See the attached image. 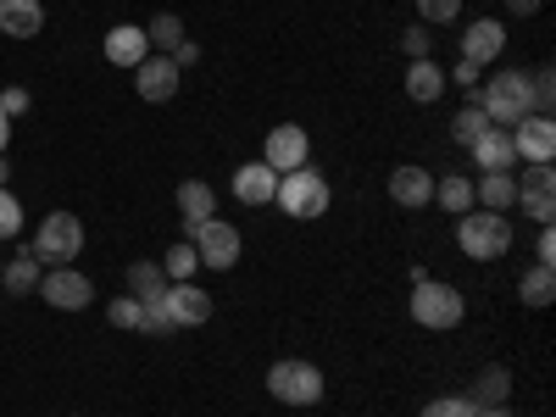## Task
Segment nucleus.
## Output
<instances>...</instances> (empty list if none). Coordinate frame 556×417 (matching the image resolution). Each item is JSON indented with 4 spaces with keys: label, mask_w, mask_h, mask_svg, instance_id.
I'll return each mask as SVG.
<instances>
[{
    "label": "nucleus",
    "mask_w": 556,
    "mask_h": 417,
    "mask_svg": "<svg viewBox=\"0 0 556 417\" xmlns=\"http://www.w3.org/2000/svg\"><path fill=\"white\" fill-rule=\"evenodd\" d=\"M534 256H540V267H551V262H556V235H551V223L540 228V240H534Z\"/></svg>",
    "instance_id": "42"
},
{
    "label": "nucleus",
    "mask_w": 556,
    "mask_h": 417,
    "mask_svg": "<svg viewBox=\"0 0 556 417\" xmlns=\"http://www.w3.org/2000/svg\"><path fill=\"white\" fill-rule=\"evenodd\" d=\"M7 146H12V117L0 112V156H7Z\"/></svg>",
    "instance_id": "44"
},
{
    "label": "nucleus",
    "mask_w": 556,
    "mask_h": 417,
    "mask_svg": "<svg viewBox=\"0 0 556 417\" xmlns=\"http://www.w3.org/2000/svg\"><path fill=\"white\" fill-rule=\"evenodd\" d=\"M39 295L51 301L56 312H84L89 301H96V285H89L78 267H51V273L39 278Z\"/></svg>",
    "instance_id": "8"
},
{
    "label": "nucleus",
    "mask_w": 556,
    "mask_h": 417,
    "mask_svg": "<svg viewBox=\"0 0 556 417\" xmlns=\"http://www.w3.org/2000/svg\"><path fill=\"white\" fill-rule=\"evenodd\" d=\"M468 401H473V406H506V401H513V374H506L501 362H490L484 374L473 379V395H468Z\"/></svg>",
    "instance_id": "23"
},
{
    "label": "nucleus",
    "mask_w": 556,
    "mask_h": 417,
    "mask_svg": "<svg viewBox=\"0 0 556 417\" xmlns=\"http://www.w3.org/2000/svg\"><path fill=\"white\" fill-rule=\"evenodd\" d=\"M406 96H412L417 106H434V101L445 96V67H440L434 56L412 62V67H406Z\"/></svg>",
    "instance_id": "19"
},
{
    "label": "nucleus",
    "mask_w": 556,
    "mask_h": 417,
    "mask_svg": "<svg viewBox=\"0 0 556 417\" xmlns=\"http://www.w3.org/2000/svg\"><path fill=\"white\" fill-rule=\"evenodd\" d=\"M212 212H217V190L206 178H184L178 184V217H184V228H201V223H212Z\"/></svg>",
    "instance_id": "18"
},
{
    "label": "nucleus",
    "mask_w": 556,
    "mask_h": 417,
    "mask_svg": "<svg viewBox=\"0 0 556 417\" xmlns=\"http://www.w3.org/2000/svg\"><path fill=\"white\" fill-rule=\"evenodd\" d=\"M479 73H484V67H473V62H456V67L445 73V84H456V89H468V101H473V89H479Z\"/></svg>",
    "instance_id": "40"
},
{
    "label": "nucleus",
    "mask_w": 556,
    "mask_h": 417,
    "mask_svg": "<svg viewBox=\"0 0 556 417\" xmlns=\"http://www.w3.org/2000/svg\"><path fill=\"white\" fill-rule=\"evenodd\" d=\"M329 201H334V190H329V178H323L317 167L278 173V195H273V206L285 212V217H295V223H317L323 212H329Z\"/></svg>",
    "instance_id": "1"
},
{
    "label": "nucleus",
    "mask_w": 556,
    "mask_h": 417,
    "mask_svg": "<svg viewBox=\"0 0 556 417\" xmlns=\"http://www.w3.org/2000/svg\"><path fill=\"white\" fill-rule=\"evenodd\" d=\"M518 301H523V306H534V312H545V306L556 301V273L534 262V267L518 278Z\"/></svg>",
    "instance_id": "24"
},
{
    "label": "nucleus",
    "mask_w": 556,
    "mask_h": 417,
    "mask_svg": "<svg viewBox=\"0 0 556 417\" xmlns=\"http://www.w3.org/2000/svg\"><path fill=\"white\" fill-rule=\"evenodd\" d=\"M479 406L468 401V395H440V401H429L424 406V417H473Z\"/></svg>",
    "instance_id": "35"
},
{
    "label": "nucleus",
    "mask_w": 556,
    "mask_h": 417,
    "mask_svg": "<svg viewBox=\"0 0 556 417\" xmlns=\"http://www.w3.org/2000/svg\"><path fill=\"white\" fill-rule=\"evenodd\" d=\"M390 201L395 206H406V212H424V206H434V173L429 167H390Z\"/></svg>",
    "instance_id": "12"
},
{
    "label": "nucleus",
    "mask_w": 556,
    "mask_h": 417,
    "mask_svg": "<svg viewBox=\"0 0 556 417\" xmlns=\"http://www.w3.org/2000/svg\"><path fill=\"white\" fill-rule=\"evenodd\" d=\"M323 374L312 362H301V356H290V362H273V374H267V395L278 401V406H317L323 401Z\"/></svg>",
    "instance_id": "6"
},
{
    "label": "nucleus",
    "mask_w": 556,
    "mask_h": 417,
    "mask_svg": "<svg viewBox=\"0 0 556 417\" xmlns=\"http://www.w3.org/2000/svg\"><path fill=\"white\" fill-rule=\"evenodd\" d=\"M468 317V301H462L456 285H440V278H424V285H412V323H424V329H456V323Z\"/></svg>",
    "instance_id": "5"
},
{
    "label": "nucleus",
    "mask_w": 556,
    "mask_h": 417,
    "mask_svg": "<svg viewBox=\"0 0 556 417\" xmlns=\"http://www.w3.org/2000/svg\"><path fill=\"white\" fill-rule=\"evenodd\" d=\"M401 51H406L412 62H424V56H434V34H429V23H412V28L401 34Z\"/></svg>",
    "instance_id": "32"
},
{
    "label": "nucleus",
    "mask_w": 556,
    "mask_h": 417,
    "mask_svg": "<svg viewBox=\"0 0 556 417\" xmlns=\"http://www.w3.org/2000/svg\"><path fill=\"white\" fill-rule=\"evenodd\" d=\"M139 312H146V306H139L134 295H117V301L106 306V317H112V329H139Z\"/></svg>",
    "instance_id": "37"
},
{
    "label": "nucleus",
    "mask_w": 556,
    "mask_h": 417,
    "mask_svg": "<svg viewBox=\"0 0 556 417\" xmlns=\"http://www.w3.org/2000/svg\"><path fill=\"white\" fill-rule=\"evenodd\" d=\"M167 317L173 329H201L212 323V295L201 285H167Z\"/></svg>",
    "instance_id": "13"
},
{
    "label": "nucleus",
    "mask_w": 556,
    "mask_h": 417,
    "mask_svg": "<svg viewBox=\"0 0 556 417\" xmlns=\"http://www.w3.org/2000/svg\"><path fill=\"white\" fill-rule=\"evenodd\" d=\"M190 245H195L201 267H212V273H228V267L240 262V251H245L240 228H235V223H223V217H212V223L190 228Z\"/></svg>",
    "instance_id": "7"
},
{
    "label": "nucleus",
    "mask_w": 556,
    "mask_h": 417,
    "mask_svg": "<svg viewBox=\"0 0 556 417\" xmlns=\"http://www.w3.org/2000/svg\"><path fill=\"white\" fill-rule=\"evenodd\" d=\"M39 278H45V267H39L34 251H23V256H12V262H0V290H12V295H34Z\"/></svg>",
    "instance_id": "22"
},
{
    "label": "nucleus",
    "mask_w": 556,
    "mask_h": 417,
    "mask_svg": "<svg viewBox=\"0 0 556 417\" xmlns=\"http://www.w3.org/2000/svg\"><path fill=\"white\" fill-rule=\"evenodd\" d=\"M513 151H518V162H551L556 156V123L540 117V112L518 117L513 123Z\"/></svg>",
    "instance_id": "11"
},
{
    "label": "nucleus",
    "mask_w": 556,
    "mask_h": 417,
    "mask_svg": "<svg viewBox=\"0 0 556 417\" xmlns=\"http://www.w3.org/2000/svg\"><path fill=\"white\" fill-rule=\"evenodd\" d=\"M456 245L462 256L473 262H501L506 251H513V223H506V212H462L456 217Z\"/></svg>",
    "instance_id": "2"
},
{
    "label": "nucleus",
    "mask_w": 556,
    "mask_h": 417,
    "mask_svg": "<svg viewBox=\"0 0 556 417\" xmlns=\"http://www.w3.org/2000/svg\"><path fill=\"white\" fill-rule=\"evenodd\" d=\"M501 51H506V28H501L495 17H479V23H468V34H462V62L490 67Z\"/></svg>",
    "instance_id": "14"
},
{
    "label": "nucleus",
    "mask_w": 556,
    "mask_h": 417,
    "mask_svg": "<svg viewBox=\"0 0 556 417\" xmlns=\"http://www.w3.org/2000/svg\"><path fill=\"white\" fill-rule=\"evenodd\" d=\"M417 17H424V23H456L462 0H417Z\"/></svg>",
    "instance_id": "36"
},
{
    "label": "nucleus",
    "mask_w": 556,
    "mask_h": 417,
    "mask_svg": "<svg viewBox=\"0 0 556 417\" xmlns=\"http://www.w3.org/2000/svg\"><path fill=\"white\" fill-rule=\"evenodd\" d=\"M545 7V0H506V12H513V17H534Z\"/></svg>",
    "instance_id": "43"
},
{
    "label": "nucleus",
    "mask_w": 556,
    "mask_h": 417,
    "mask_svg": "<svg viewBox=\"0 0 556 417\" xmlns=\"http://www.w3.org/2000/svg\"><path fill=\"white\" fill-rule=\"evenodd\" d=\"M28 106H34V96H28L23 84H7V89H0V112H7V117H23Z\"/></svg>",
    "instance_id": "39"
},
{
    "label": "nucleus",
    "mask_w": 556,
    "mask_h": 417,
    "mask_svg": "<svg viewBox=\"0 0 556 417\" xmlns=\"http://www.w3.org/2000/svg\"><path fill=\"white\" fill-rule=\"evenodd\" d=\"M128 295H134V301H162V295H167L162 262H134V267H128Z\"/></svg>",
    "instance_id": "25"
},
{
    "label": "nucleus",
    "mask_w": 556,
    "mask_h": 417,
    "mask_svg": "<svg viewBox=\"0 0 556 417\" xmlns=\"http://www.w3.org/2000/svg\"><path fill=\"white\" fill-rule=\"evenodd\" d=\"M7 178H12V167H7V156H0V190H7Z\"/></svg>",
    "instance_id": "46"
},
{
    "label": "nucleus",
    "mask_w": 556,
    "mask_h": 417,
    "mask_svg": "<svg viewBox=\"0 0 556 417\" xmlns=\"http://www.w3.org/2000/svg\"><path fill=\"white\" fill-rule=\"evenodd\" d=\"M146 39H151V51H156V56H173V45H178V39H190V34H184V17H178V12H162V17L146 23Z\"/></svg>",
    "instance_id": "27"
},
{
    "label": "nucleus",
    "mask_w": 556,
    "mask_h": 417,
    "mask_svg": "<svg viewBox=\"0 0 556 417\" xmlns=\"http://www.w3.org/2000/svg\"><path fill=\"white\" fill-rule=\"evenodd\" d=\"M434 206L440 212H473V178H462V173H445L440 184H434Z\"/></svg>",
    "instance_id": "26"
},
{
    "label": "nucleus",
    "mask_w": 556,
    "mask_h": 417,
    "mask_svg": "<svg viewBox=\"0 0 556 417\" xmlns=\"http://www.w3.org/2000/svg\"><path fill=\"white\" fill-rule=\"evenodd\" d=\"M78 251H84V223H78V212H45V223L34 228V256H39V267H73Z\"/></svg>",
    "instance_id": "4"
},
{
    "label": "nucleus",
    "mask_w": 556,
    "mask_h": 417,
    "mask_svg": "<svg viewBox=\"0 0 556 417\" xmlns=\"http://www.w3.org/2000/svg\"><path fill=\"white\" fill-rule=\"evenodd\" d=\"M39 28H45V7H39V0H0V34L34 39Z\"/></svg>",
    "instance_id": "20"
},
{
    "label": "nucleus",
    "mask_w": 556,
    "mask_h": 417,
    "mask_svg": "<svg viewBox=\"0 0 556 417\" xmlns=\"http://www.w3.org/2000/svg\"><path fill=\"white\" fill-rule=\"evenodd\" d=\"M518 206H523V217H529V223H540V228L556 217V201H551V195H518Z\"/></svg>",
    "instance_id": "38"
},
{
    "label": "nucleus",
    "mask_w": 556,
    "mask_h": 417,
    "mask_svg": "<svg viewBox=\"0 0 556 417\" xmlns=\"http://www.w3.org/2000/svg\"><path fill=\"white\" fill-rule=\"evenodd\" d=\"M468 151H473V162H479L484 173H513V167H518V151H513V128H495V123H490V128L473 139Z\"/></svg>",
    "instance_id": "15"
},
{
    "label": "nucleus",
    "mask_w": 556,
    "mask_h": 417,
    "mask_svg": "<svg viewBox=\"0 0 556 417\" xmlns=\"http://www.w3.org/2000/svg\"><path fill=\"white\" fill-rule=\"evenodd\" d=\"M306 156H312V139H306L301 123H278V128L267 134L262 162H267L273 173H295V167H306Z\"/></svg>",
    "instance_id": "9"
},
{
    "label": "nucleus",
    "mask_w": 556,
    "mask_h": 417,
    "mask_svg": "<svg viewBox=\"0 0 556 417\" xmlns=\"http://www.w3.org/2000/svg\"><path fill=\"white\" fill-rule=\"evenodd\" d=\"M151 56V39H146V28H139V23H117L112 34H106V62L112 67H139V62H146Z\"/></svg>",
    "instance_id": "16"
},
{
    "label": "nucleus",
    "mask_w": 556,
    "mask_h": 417,
    "mask_svg": "<svg viewBox=\"0 0 556 417\" xmlns=\"http://www.w3.org/2000/svg\"><path fill=\"white\" fill-rule=\"evenodd\" d=\"M490 128V117H484V106L479 101H468V106H462L456 117H451V139H456V146H473V139Z\"/></svg>",
    "instance_id": "29"
},
{
    "label": "nucleus",
    "mask_w": 556,
    "mask_h": 417,
    "mask_svg": "<svg viewBox=\"0 0 556 417\" xmlns=\"http://www.w3.org/2000/svg\"><path fill=\"white\" fill-rule=\"evenodd\" d=\"M17 235H23V201L0 190V240H17Z\"/></svg>",
    "instance_id": "33"
},
{
    "label": "nucleus",
    "mask_w": 556,
    "mask_h": 417,
    "mask_svg": "<svg viewBox=\"0 0 556 417\" xmlns=\"http://www.w3.org/2000/svg\"><path fill=\"white\" fill-rule=\"evenodd\" d=\"M195 62H201V45H195V39H178V45H173V67L184 73V67H195Z\"/></svg>",
    "instance_id": "41"
},
{
    "label": "nucleus",
    "mask_w": 556,
    "mask_h": 417,
    "mask_svg": "<svg viewBox=\"0 0 556 417\" xmlns=\"http://www.w3.org/2000/svg\"><path fill=\"white\" fill-rule=\"evenodd\" d=\"M195 267H201V256H195V245H190V240L167 245V256H162V273H167V285H190V278H195Z\"/></svg>",
    "instance_id": "28"
},
{
    "label": "nucleus",
    "mask_w": 556,
    "mask_h": 417,
    "mask_svg": "<svg viewBox=\"0 0 556 417\" xmlns=\"http://www.w3.org/2000/svg\"><path fill=\"white\" fill-rule=\"evenodd\" d=\"M551 101H556V73L551 67H534L529 73V112L551 117Z\"/></svg>",
    "instance_id": "30"
},
{
    "label": "nucleus",
    "mask_w": 556,
    "mask_h": 417,
    "mask_svg": "<svg viewBox=\"0 0 556 417\" xmlns=\"http://www.w3.org/2000/svg\"><path fill=\"white\" fill-rule=\"evenodd\" d=\"M473 101L484 106V117L495 128H513L518 117H529V73H495L473 89Z\"/></svg>",
    "instance_id": "3"
},
{
    "label": "nucleus",
    "mask_w": 556,
    "mask_h": 417,
    "mask_svg": "<svg viewBox=\"0 0 556 417\" xmlns=\"http://www.w3.org/2000/svg\"><path fill=\"white\" fill-rule=\"evenodd\" d=\"M139 306H146V312H139V329H146V334H167V329H173L167 295H162V301H139Z\"/></svg>",
    "instance_id": "34"
},
{
    "label": "nucleus",
    "mask_w": 556,
    "mask_h": 417,
    "mask_svg": "<svg viewBox=\"0 0 556 417\" xmlns=\"http://www.w3.org/2000/svg\"><path fill=\"white\" fill-rule=\"evenodd\" d=\"M278 195V173L267 167V162H245L240 173H235V201L240 206H267Z\"/></svg>",
    "instance_id": "17"
},
{
    "label": "nucleus",
    "mask_w": 556,
    "mask_h": 417,
    "mask_svg": "<svg viewBox=\"0 0 556 417\" xmlns=\"http://www.w3.org/2000/svg\"><path fill=\"white\" fill-rule=\"evenodd\" d=\"M178 84H184V73L173 67V56H146L134 67V89H139V101H151V106H162V101H173L178 96Z\"/></svg>",
    "instance_id": "10"
},
{
    "label": "nucleus",
    "mask_w": 556,
    "mask_h": 417,
    "mask_svg": "<svg viewBox=\"0 0 556 417\" xmlns=\"http://www.w3.org/2000/svg\"><path fill=\"white\" fill-rule=\"evenodd\" d=\"M473 417H513V412H506V406H479Z\"/></svg>",
    "instance_id": "45"
},
{
    "label": "nucleus",
    "mask_w": 556,
    "mask_h": 417,
    "mask_svg": "<svg viewBox=\"0 0 556 417\" xmlns=\"http://www.w3.org/2000/svg\"><path fill=\"white\" fill-rule=\"evenodd\" d=\"M473 206H484V212H513V206H518V178H513V173H484V178L473 184Z\"/></svg>",
    "instance_id": "21"
},
{
    "label": "nucleus",
    "mask_w": 556,
    "mask_h": 417,
    "mask_svg": "<svg viewBox=\"0 0 556 417\" xmlns=\"http://www.w3.org/2000/svg\"><path fill=\"white\" fill-rule=\"evenodd\" d=\"M551 190H556L551 162H529V167H523V178H518V195H551Z\"/></svg>",
    "instance_id": "31"
}]
</instances>
